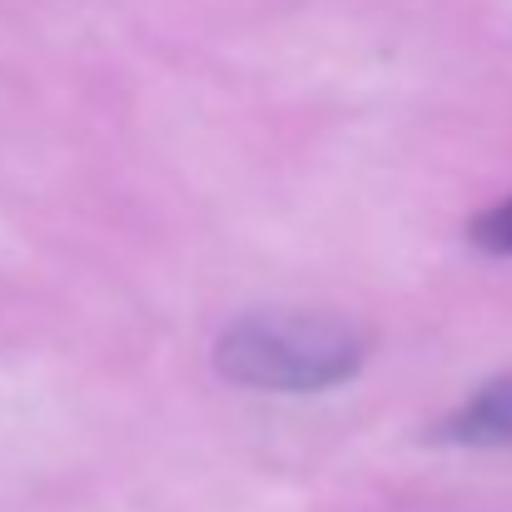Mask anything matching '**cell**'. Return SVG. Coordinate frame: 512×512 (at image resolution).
Segmentation results:
<instances>
[{"label":"cell","mask_w":512,"mask_h":512,"mask_svg":"<svg viewBox=\"0 0 512 512\" xmlns=\"http://www.w3.org/2000/svg\"><path fill=\"white\" fill-rule=\"evenodd\" d=\"M468 234H473V244L488 249V254H512V199L493 204V209H483V214L473 219Z\"/></svg>","instance_id":"3"},{"label":"cell","mask_w":512,"mask_h":512,"mask_svg":"<svg viewBox=\"0 0 512 512\" xmlns=\"http://www.w3.org/2000/svg\"><path fill=\"white\" fill-rule=\"evenodd\" d=\"M368 358V339L329 314L269 309L234 319L214 343L219 378L259 393H324L348 383Z\"/></svg>","instance_id":"1"},{"label":"cell","mask_w":512,"mask_h":512,"mask_svg":"<svg viewBox=\"0 0 512 512\" xmlns=\"http://www.w3.org/2000/svg\"><path fill=\"white\" fill-rule=\"evenodd\" d=\"M438 438L453 448H512V373L483 383L468 403H458L438 423Z\"/></svg>","instance_id":"2"}]
</instances>
